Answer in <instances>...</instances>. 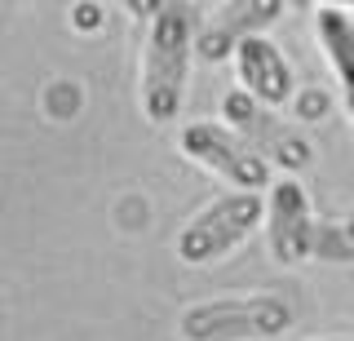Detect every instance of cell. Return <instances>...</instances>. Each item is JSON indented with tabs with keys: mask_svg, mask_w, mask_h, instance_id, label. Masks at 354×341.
<instances>
[{
	"mask_svg": "<svg viewBox=\"0 0 354 341\" xmlns=\"http://www.w3.org/2000/svg\"><path fill=\"white\" fill-rule=\"evenodd\" d=\"M195 45V9L160 5L151 18L147 58H142V116L151 125H173L186 102V75H191Z\"/></svg>",
	"mask_w": 354,
	"mask_h": 341,
	"instance_id": "cell-1",
	"label": "cell"
},
{
	"mask_svg": "<svg viewBox=\"0 0 354 341\" xmlns=\"http://www.w3.org/2000/svg\"><path fill=\"white\" fill-rule=\"evenodd\" d=\"M288 328H292V306L274 293L195 302L177 319V333L186 341H274Z\"/></svg>",
	"mask_w": 354,
	"mask_h": 341,
	"instance_id": "cell-2",
	"label": "cell"
},
{
	"mask_svg": "<svg viewBox=\"0 0 354 341\" xmlns=\"http://www.w3.org/2000/svg\"><path fill=\"white\" fill-rule=\"evenodd\" d=\"M266 222V204L257 195H221L213 200L208 208H199V213L177 230V257L186 261V266H208V261L226 257L230 248H239L243 239L252 235Z\"/></svg>",
	"mask_w": 354,
	"mask_h": 341,
	"instance_id": "cell-3",
	"label": "cell"
},
{
	"mask_svg": "<svg viewBox=\"0 0 354 341\" xmlns=\"http://www.w3.org/2000/svg\"><path fill=\"white\" fill-rule=\"evenodd\" d=\"M177 147L195 164H204L208 173H217V178H226L230 186H239L243 195H257V191L270 186V164L226 125L195 120V125H186L182 133H177Z\"/></svg>",
	"mask_w": 354,
	"mask_h": 341,
	"instance_id": "cell-4",
	"label": "cell"
},
{
	"mask_svg": "<svg viewBox=\"0 0 354 341\" xmlns=\"http://www.w3.org/2000/svg\"><path fill=\"white\" fill-rule=\"evenodd\" d=\"M221 111H226V125L235 129L266 164H283V169H306L310 164V142L297 133V129H288L270 107L252 102L243 89L226 93Z\"/></svg>",
	"mask_w": 354,
	"mask_h": 341,
	"instance_id": "cell-5",
	"label": "cell"
},
{
	"mask_svg": "<svg viewBox=\"0 0 354 341\" xmlns=\"http://www.w3.org/2000/svg\"><path fill=\"white\" fill-rule=\"evenodd\" d=\"M266 230H270V257L279 266H301L315 257V208L301 182L279 178L266 195Z\"/></svg>",
	"mask_w": 354,
	"mask_h": 341,
	"instance_id": "cell-6",
	"label": "cell"
},
{
	"mask_svg": "<svg viewBox=\"0 0 354 341\" xmlns=\"http://www.w3.org/2000/svg\"><path fill=\"white\" fill-rule=\"evenodd\" d=\"M235 58H239V84H243V93H248L252 102L283 107L288 98H292V89H297L292 67H288V58L266 36H248L235 49Z\"/></svg>",
	"mask_w": 354,
	"mask_h": 341,
	"instance_id": "cell-7",
	"label": "cell"
},
{
	"mask_svg": "<svg viewBox=\"0 0 354 341\" xmlns=\"http://www.w3.org/2000/svg\"><path fill=\"white\" fill-rule=\"evenodd\" d=\"M270 18H279V5L274 0H266V5H248V0H239V5H221L213 14V27H208V36H199V53L204 58H226L230 49H239L248 36H257L261 23H270Z\"/></svg>",
	"mask_w": 354,
	"mask_h": 341,
	"instance_id": "cell-8",
	"label": "cell"
},
{
	"mask_svg": "<svg viewBox=\"0 0 354 341\" xmlns=\"http://www.w3.org/2000/svg\"><path fill=\"white\" fill-rule=\"evenodd\" d=\"M319 40H324V53L337 71L341 89H346V102H350V120H354V14L341 5H324L319 9Z\"/></svg>",
	"mask_w": 354,
	"mask_h": 341,
	"instance_id": "cell-9",
	"label": "cell"
},
{
	"mask_svg": "<svg viewBox=\"0 0 354 341\" xmlns=\"http://www.w3.org/2000/svg\"><path fill=\"white\" fill-rule=\"evenodd\" d=\"M301 116H324V93H306V107Z\"/></svg>",
	"mask_w": 354,
	"mask_h": 341,
	"instance_id": "cell-10",
	"label": "cell"
},
{
	"mask_svg": "<svg viewBox=\"0 0 354 341\" xmlns=\"http://www.w3.org/2000/svg\"><path fill=\"white\" fill-rule=\"evenodd\" d=\"M346 235H350V239H354V213H350V222H346Z\"/></svg>",
	"mask_w": 354,
	"mask_h": 341,
	"instance_id": "cell-11",
	"label": "cell"
},
{
	"mask_svg": "<svg viewBox=\"0 0 354 341\" xmlns=\"http://www.w3.org/2000/svg\"><path fill=\"white\" fill-rule=\"evenodd\" d=\"M315 341H346V337H315Z\"/></svg>",
	"mask_w": 354,
	"mask_h": 341,
	"instance_id": "cell-12",
	"label": "cell"
}]
</instances>
